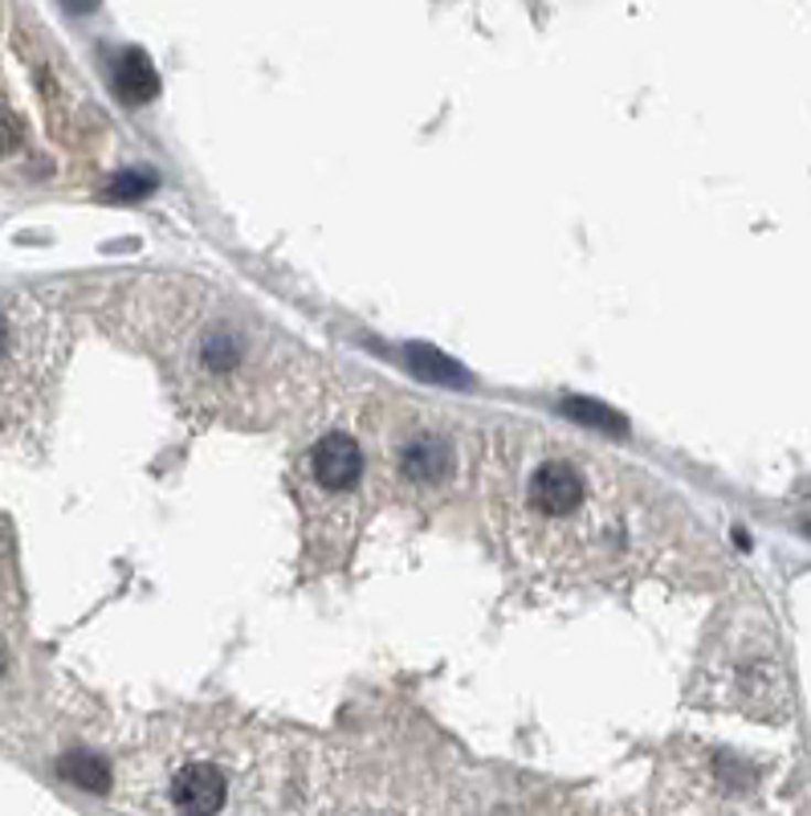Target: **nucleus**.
Wrapping results in <instances>:
<instances>
[{
	"mask_svg": "<svg viewBox=\"0 0 811 816\" xmlns=\"http://www.w3.org/2000/svg\"><path fill=\"white\" fill-rule=\"evenodd\" d=\"M127 331L200 421L274 428L319 404V356L209 282L139 278L127 295Z\"/></svg>",
	"mask_w": 811,
	"mask_h": 816,
	"instance_id": "obj_1",
	"label": "nucleus"
},
{
	"mask_svg": "<svg viewBox=\"0 0 811 816\" xmlns=\"http://www.w3.org/2000/svg\"><path fill=\"white\" fill-rule=\"evenodd\" d=\"M490 515L514 560L563 580H608L637 548L632 486L616 457L502 425L478 462Z\"/></svg>",
	"mask_w": 811,
	"mask_h": 816,
	"instance_id": "obj_2",
	"label": "nucleus"
},
{
	"mask_svg": "<svg viewBox=\"0 0 811 816\" xmlns=\"http://www.w3.org/2000/svg\"><path fill=\"white\" fill-rule=\"evenodd\" d=\"M290 490L302 515L307 560L319 568L346 563L363 522L372 519L375 502L384 495L372 437L363 428H327L298 454Z\"/></svg>",
	"mask_w": 811,
	"mask_h": 816,
	"instance_id": "obj_3",
	"label": "nucleus"
},
{
	"mask_svg": "<svg viewBox=\"0 0 811 816\" xmlns=\"http://www.w3.org/2000/svg\"><path fill=\"white\" fill-rule=\"evenodd\" d=\"M363 433L372 437L384 495H396L408 507H445L478 474V442L452 416L420 404L384 401Z\"/></svg>",
	"mask_w": 811,
	"mask_h": 816,
	"instance_id": "obj_4",
	"label": "nucleus"
},
{
	"mask_svg": "<svg viewBox=\"0 0 811 816\" xmlns=\"http://www.w3.org/2000/svg\"><path fill=\"white\" fill-rule=\"evenodd\" d=\"M249 748L233 731L175 727L163 743L139 755V808L151 813H249L257 780L249 776Z\"/></svg>",
	"mask_w": 811,
	"mask_h": 816,
	"instance_id": "obj_5",
	"label": "nucleus"
},
{
	"mask_svg": "<svg viewBox=\"0 0 811 816\" xmlns=\"http://www.w3.org/2000/svg\"><path fill=\"white\" fill-rule=\"evenodd\" d=\"M115 94H119L127 107H147L156 94H160V78H156V66L143 50H127L115 66Z\"/></svg>",
	"mask_w": 811,
	"mask_h": 816,
	"instance_id": "obj_6",
	"label": "nucleus"
},
{
	"mask_svg": "<svg viewBox=\"0 0 811 816\" xmlns=\"http://www.w3.org/2000/svg\"><path fill=\"white\" fill-rule=\"evenodd\" d=\"M408 368L416 375L433 380V384H445V389H466V384H473L461 363H452L449 356H440L433 348H408Z\"/></svg>",
	"mask_w": 811,
	"mask_h": 816,
	"instance_id": "obj_7",
	"label": "nucleus"
},
{
	"mask_svg": "<svg viewBox=\"0 0 811 816\" xmlns=\"http://www.w3.org/2000/svg\"><path fill=\"white\" fill-rule=\"evenodd\" d=\"M57 772L70 780V784H78L86 792H107L110 788V767L103 755H94V751H70L57 760Z\"/></svg>",
	"mask_w": 811,
	"mask_h": 816,
	"instance_id": "obj_8",
	"label": "nucleus"
},
{
	"mask_svg": "<svg viewBox=\"0 0 811 816\" xmlns=\"http://www.w3.org/2000/svg\"><path fill=\"white\" fill-rule=\"evenodd\" d=\"M563 413L579 421L587 428H604V433H625V416L612 413V409H604V404L587 401V396H575V401H563Z\"/></svg>",
	"mask_w": 811,
	"mask_h": 816,
	"instance_id": "obj_9",
	"label": "nucleus"
},
{
	"mask_svg": "<svg viewBox=\"0 0 811 816\" xmlns=\"http://www.w3.org/2000/svg\"><path fill=\"white\" fill-rule=\"evenodd\" d=\"M21 144H25V123H21V115L9 103H0V160L17 156Z\"/></svg>",
	"mask_w": 811,
	"mask_h": 816,
	"instance_id": "obj_10",
	"label": "nucleus"
},
{
	"mask_svg": "<svg viewBox=\"0 0 811 816\" xmlns=\"http://www.w3.org/2000/svg\"><path fill=\"white\" fill-rule=\"evenodd\" d=\"M143 188H147V180H139V176H122L119 184H115V197H119V201H135Z\"/></svg>",
	"mask_w": 811,
	"mask_h": 816,
	"instance_id": "obj_11",
	"label": "nucleus"
},
{
	"mask_svg": "<svg viewBox=\"0 0 811 816\" xmlns=\"http://www.w3.org/2000/svg\"><path fill=\"white\" fill-rule=\"evenodd\" d=\"M70 13H94L98 9V0H62Z\"/></svg>",
	"mask_w": 811,
	"mask_h": 816,
	"instance_id": "obj_12",
	"label": "nucleus"
},
{
	"mask_svg": "<svg viewBox=\"0 0 811 816\" xmlns=\"http://www.w3.org/2000/svg\"><path fill=\"white\" fill-rule=\"evenodd\" d=\"M9 678V645H4V637H0V682Z\"/></svg>",
	"mask_w": 811,
	"mask_h": 816,
	"instance_id": "obj_13",
	"label": "nucleus"
},
{
	"mask_svg": "<svg viewBox=\"0 0 811 816\" xmlns=\"http://www.w3.org/2000/svg\"><path fill=\"white\" fill-rule=\"evenodd\" d=\"M4 351H9V319L0 315V360H4Z\"/></svg>",
	"mask_w": 811,
	"mask_h": 816,
	"instance_id": "obj_14",
	"label": "nucleus"
}]
</instances>
